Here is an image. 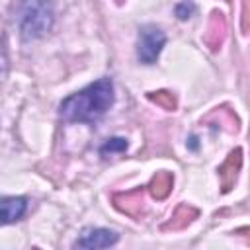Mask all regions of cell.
I'll return each instance as SVG.
<instances>
[{
    "label": "cell",
    "mask_w": 250,
    "mask_h": 250,
    "mask_svg": "<svg viewBox=\"0 0 250 250\" xmlns=\"http://www.w3.org/2000/svg\"><path fill=\"white\" fill-rule=\"evenodd\" d=\"M113 104V84L109 78H100L80 92L68 96L61 104V117L68 123H92L100 119Z\"/></svg>",
    "instance_id": "cell-1"
},
{
    "label": "cell",
    "mask_w": 250,
    "mask_h": 250,
    "mask_svg": "<svg viewBox=\"0 0 250 250\" xmlns=\"http://www.w3.org/2000/svg\"><path fill=\"white\" fill-rule=\"evenodd\" d=\"M53 0H21L20 2V31L23 39L45 35L53 25Z\"/></svg>",
    "instance_id": "cell-2"
},
{
    "label": "cell",
    "mask_w": 250,
    "mask_h": 250,
    "mask_svg": "<svg viewBox=\"0 0 250 250\" xmlns=\"http://www.w3.org/2000/svg\"><path fill=\"white\" fill-rule=\"evenodd\" d=\"M166 43V35L160 27L148 23V25H143L139 29V39H137V57L143 64H152L162 47Z\"/></svg>",
    "instance_id": "cell-3"
},
{
    "label": "cell",
    "mask_w": 250,
    "mask_h": 250,
    "mask_svg": "<svg viewBox=\"0 0 250 250\" xmlns=\"http://www.w3.org/2000/svg\"><path fill=\"white\" fill-rule=\"evenodd\" d=\"M111 201L121 213L129 215L133 219H141L145 213V189L143 188H137V189H131L125 193H115L111 197Z\"/></svg>",
    "instance_id": "cell-4"
},
{
    "label": "cell",
    "mask_w": 250,
    "mask_h": 250,
    "mask_svg": "<svg viewBox=\"0 0 250 250\" xmlns=\"http://www.w3.org/2000/svg\"><path fill=\"white\" fill-rule=\"evenodd\" d=\"M225 37H227V20L223 12L215 10L207 20V27L203 31V43L205 47H209V51H219L221 45L225 43Z\"/></svg>",
    "instance_id": "cell-5"
},
{
    "label": "cell",
    "mask_w": 250,
    "mask_h": 250,
    "mask_svg": "<svg viewBox=\"0 0 250 250\" xmlns=\"http://www.w3.org/2000/svg\"><path fill=\"white\" fill-rule=\"evenodd\" d=\"M240 166H242V150L234 148V150L229 152L227 160L219 166V182H221V191L223 193H229L234 188Z\"/></svg>",
    "instance_id": "cell-6"
},
{
    "label": "cell",
    "mask_w": 250,
    "mask_h": 250,
    "mask_svg": "<svg viewBox=\"0 0 250 250\" xmlns=\"http://www.w3.org/2000/svg\"><path fill=\"white\" fill-rule=\"evenodd\" d=\"M119 238L117 232L113 230H107V229H88L84 230L76 242H74V248H107L111 244H115Z\"/></svg>",
    "instance_id": "cell-7"
},
{
    "label": "cell",
    "mask_w": 250,
    "mask_h": 250,
    "mask_svg": "<svg viewBox=\"0 0 250 250\" xmlns=\"http://www.w3.org/2000/svg\"><path fill=\"white\" fill-rule=\"evenodd\" d=\"M25 207H27L25 197H0V225H10L21 219Z\"/></svg>",
    "instance_id": "cell-8"
},
{
    "label": "cell",
    "mask_w": 250,
    "mask_h": 250,
    "mask_svg": "<svg viewBox=\"0 0 250 250\" xmlns=\"http://www.w3.org/2000/svg\"><path fill=\"white\" fill-rule=\"evenodd\" d=\"M197 209L195 207H191V205H188V203H182V205H178L176 207V211L172 213V219L162 227L164 230H182V229H186L193 219H197Z\"/></svg>",
    "instance_id": "cell-9"
},
{
    "label": "cell",
    "mask_w": 250,
    "mask_h": 250,
    "mask_svg": "<svg viewBox=\"0 0 250 250\" xmlns=\"http://www.w3.org/2000/svg\"><path fill=\"white\" fill-rule=\"evenodd\" d=\"M172 186H174V174L172 172H156L148 184V191L154 199H166L172 191Z\"/></svg>",
    "instance_id": "cell-10"
},
{
    "label": "cell",
    "mask_w": 250,
    "mask_h": 250,
    "mask_svg": "<svg viewBox=\"0 0 250 250\" xmlns=\"http://www.w3.org/2000/svg\"><path fill=\"white\" fill-rule=\"evenodd\" d=\"M203 123H211V125H217V127H223L229 133H234L238 129V119H236V115L229 107H217V109H213L203 119Z\"/></svg>",
    "instance_id": "cell-11"
},
{
    "label": "cell",
    "mask_w": 250,
    "mask_h": 250,
    "mask_svg": "<svg viewBox=\"0 0 250 250\" xmlns=\"http://www.w3.org/2000/svg\"><path fill=\"white\" fill-rule=\"evenodd\" d=\"M148 100L154 102L156 105H160L162 109H168V111H174L178 102H176V96L168 90H158V92H148Z\"/></svg>",
    "instance_id": "cell-12"
},
{
    "label": "cell",
    "mask_w": 250,
    "mask_h": 250,
    "mask_svg": "<svg viewBox=\"0 0 250 250\" xmlns=\"http://www.w3.org/2000/svg\"><path fill=\"white\" fill-rule=\"evenodd\" d=\"M127 148V141L125 139H109L104 146H102V154H107V152H115V150H125Z\"/></svg>",
    "instance_id": "cell-13"
},
{
    "label": "cell",
    "mask_w": 250,
    "mask_h": 250,
    "mask_svg": "<svg viewBox=\"0 0 250 250\" xmlns=\"http://www.w3.org/2000/svg\"><path fill=\"white\" fill-rule=\"evenodd\" d=\"M248 0H242V33L248 31Z\"/></svg>",
    "instance_id": "cell-14"
},
{
    "label": "cell",
    "mask_w": 250,
    "mask_h": 250,
    "mask_svg": "<svg viewBox=\"0 0 250 250\" xmlns=\"http://www.w3.org/2000/svg\"><path fill=\"white\" fill-rule=\"evenodd\" d=\"M123 2H125V0H115V4H123Z\"/></svg>",
    "instance_id": "cell-15"
}]
</instances>
